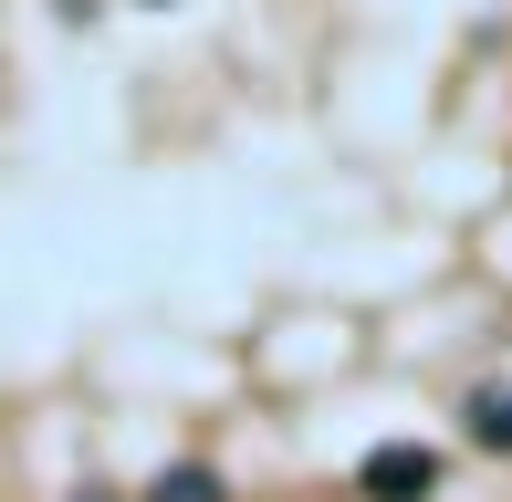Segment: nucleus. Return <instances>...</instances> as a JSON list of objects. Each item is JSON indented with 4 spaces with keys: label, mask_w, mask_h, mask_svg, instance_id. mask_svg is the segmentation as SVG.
<instances>
[{
    "label": "nucleus",
    "mask_w": 512,
    "mask_h": 502,
    "mask_svg": "<svg viewBox=\"0 0 512 502\" xmlns=\"http://www.w3.org/2000/svg\"><path fill=\"white\" fill-rule=\"evenodd\" d=\"M356 492H366V502H429V492H439V450H418V440L366 450V461H356Z\"/></svg>",
    "instance_id": "nucleus-1"
},
{
    "label": "nucleus",
    "mask_w": 512,
    "mask_h": 502,
    "mask_svg": "<svg viewBox=\"0 0 512 502\" xmlns=\"http://www.w3.org/2000/svg\"><path fill=\"white\" fill-rule=\"evenodd\" d=\"M147 502H230V492H220V471L178 461V471H157V482H147Z\"/></svg>",
    "instance_id": "nucleus-2"
},
{
    "label": "nucleus",
    "mask_w": 512,
    "mask_h": 502,
    "mask_svg": "<svg viewBox=\"0 0 512 502\" xmlns=\"http://www.w3.org/2000/svg\"><path fill=\"white\" fill-rule=\"evenodd\" d=\"M471 440L481 450H512V387H481V398H471Z\"/></svg>",
    "instance_id": "nucleus-3"
},
{
    "label": "nucleus",
    "mask_w": 512,
    "mask_h": 502,
    "mask_svg": "<svg viewBox=\"0 0 512 502\" xmlns=\"http://www.w3.org/2000/svg\"><path fill=\"white\" fill-rule=\"evenodd\" d=\"M74 502H105V492H74Z\"/></svg>",
    "instance_id": "nucleus-4"
},
{
    "label": "nucleus",
    "mask_w": 512,
    "mask_h": 502,
    "mask_svg": "<svg viewBox=\"0 0 512 502\" xmlns=\"http://www.w3.org/2000/svg\"><path fill=\"white\" fill-rule=\"evenodd\" d=\"M147 11H168V0H147Z\"/></svg>",
    "instance_id": "nucleus-5"
}]
</instances>
